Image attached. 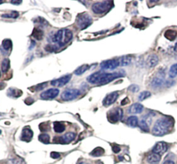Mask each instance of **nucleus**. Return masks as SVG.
<instances>
[{
  "label": "nucleus",
  "mask_w": 177,
  "mask_h": 164,
  "mask_svg": "<svg viewBox=\"0 0 177 164\" xmlns=\"http://www.w3.org/2000/svg\"><path fill=\"white\" fill-rule=\"evenodd\" d=\"M125 75V73L123 71L108 73V72L102 71H102H99L91 75L90 76L87 78V80L91 84L102 85L112 82L113 80L117 79V78L123 77Z\"/></svg>",
  "instance_id": "f257e3e1"
},
{
  "label": "nucleus",
  "mask_w": 177,
  "mask_h": 164,
  "mask_svg": "<svg viewBox=\"0 0 177 164\" xmlns=\"http://www.w3.org/2000/svg\"><path fill=\"white\" fill-rule=\"evenodd\" d=\"M173 122L170 118L163 117L158 119L152 129V133L154 135L161 137L170 132L172 127Z\"/></svg>",
  "instance_id": "f03ea898"
},
{
  "label": "nucleus",
  "mask_w": 177,
  "mask_h": 164,
  "mask_svg": "<svg viewBox=\"0 0 177 164\" xmlns=\"http://www.w3.org/2000/svg\"><path fill=\"white\" fill-rule=\"evenodd\" d=\"M73 38V33L69 29L64 28L58 31L53 37V42L58 43L59 46L62 47L67 44Z\"/></svg>",
  "instance_id": "7ed1b4c3"
},
{
  "label": "nucleus",
  "mask_w": 177,
  "mask_h": 164,
  "mask_svg": "<svg viewBox=\"0 0 177 164\" xmlns=\"http://www.w3.org/2000/svg\"><path fill=\"white\" fill-rule=\"evenodd\" d=\"M114 4L111 1H104L95 3L92 6V10L96 14H103L107 13L113 7Z\"/></svg>",
  "instance_id": "20e7f679"
},
{
  "label": "nucleus",
  "mask_w": 177,
  "mask_h": 164,
  "mask_svg": "<svg viewBox=\"0 0 177 164\" xmlns=\"http://www.w3.org/2000/svg\"><path fill=\"white\" fill-rule=\"evenodd\" d=\"M92 17L87 13H82L78 15L76 18V25L80 30H84L91 25L92 24Z\"/></svg>",
  "instance_id": "39448f33"
},
{
  "label": "nucleus",
  "mask_w": 177,
  "mask_h": 164,
  "mask_svg": "<svg viewBox=\"0 0 177 164\" xmlns=\"http://www.w3.org/2000/svg\"><path fill=\"white\" fill-rule=\"evenodd\" d=\"M123 117V111L120 108H114L107 112V119L111 123H116Z\"/></svg>",
  "instance_id": "423d86ee"
},
{
  "label": "nucleus",
  "mask_w": 177,
  "mask_h": 164,
  "mask_svg": "<svg viewBox=\"0 0 177 164\" xmlns=\"http://www.w3.org/2000/svg\"><path fill=\"white\" fill-rule=\"evenodd\" d=\"M80 95V91L78 89H67L62 93L61 98L64 101H72Z\"/></svg>",
  "instance_id": "0eeeda50"
},
{
  "label": "nucleus",
  "mask_w": 177,
  "mask_h": 164,
  "mask_svg": "<svg viewBox=\"0 0 177 164\" xmlns=\"http://www.w3.org/2000/svg\"><path fill=\"white\" fill-rule=\"evenodd\" d=\"M75 137V134L74 133H67L61 137H56L53 139V141L56 144H67L72 141Z\"/></svg>",
  "instance_id": "6e6552de"
},
{
  "label": "nucleus",
  "mask_w": 177,
  "mask_h": 164,
  "mask_svg": "<svg viewBox=\"0 0 177 164\" xmlns=\"http://www.w3.org/2000/svg\"><path fill=\"white\" fill-rule=\"evenodd\" d=\"M119 66V61L118 60H116V59L103 61L100 64V68L102 70H114L118 68Z\"/></svg>",
  "instance_id": "1a4fd4ad"
},
{
  "label": "nucleus",
  "mask_w": 177,
  "mask_h": 164,
  "mask_svg": "<svg viewBox=\"0 0 177 164\" xmlns=\"http://www.w3.org/2000/svg\"><path fill=\"white\" fill-rule=\"evenodd\" d=\"M60 90L57 88H50L40 94V97L44 100H51L55 99L59 95Z\"/></svg>",
  "instance_id": "9d476101"
},
{
  "label": "nucleus",
  "mask_w": 177,
  "mask_h": 164,
  "mask_svg": "<svg viewBox=\"0 0 177 164\" xmlns=\"http://www.w3.org/2000/svg\"><path fill=\"white\" fill-rule=\"evenodd\" d=\"M154 115H151L149 113L141 119L139 123V127L141 130L146 132V133H148L149 131V126H150V123L152 122V117Z\"/></svg>",
  "instance_id": "9b49d317"
},
{
  "label": "nucleus",
  "mask_w": 177,
  "mask_h": 164,
  "mask_svg": "<svg viewBox=\"0 0 177 164\" xmlns=\"http://www.w3.org/2000/svg\"><path fill=\"white\" fill-rule=\"evenodd\" d=\"M71 77H72L71 75H65V76L59 78V79L51 81V84L53 86L62 87L64 86V85H66L67 83L69 82V81L71 79Z\"/></svg>",
  "instance_id": "f8f14e48"
},
{
  "label": "nucleus",
  "mask_w": 177,
  "mask_h": 164,
  "mask_svg": "<svg viewBox=\"0 0 177 164\" xmlns=\"http://www.w3.org/2000/svg\"><path fill=\"white\" fill-rule=\"evenodd\" d=\"M165 79V72L163 71L158 72L156 76L152 81V86L153 88H159L163 85Z\"/></svg>",
  "instance_id": "ddd939ff"
},
{
  "label": "nucleus",
  "mask_w": 177,
  "mask_h": 164,
  "mask_svg": "<svg viewBox=\"0 0 177 164\" xmlns=\"http://www.w3.org/2000/svg\"><path fill=\"white\" fill-rule=\"evenodd\" d=\"M118 92H112L105 97L104 100L102 101L103 106L105 107H108L111 106V104H113L115 102L117 99L118 97Z\"/></svg>",
  "instance_id": "4468645a"
},
{
  "label": "nucleus",
  "mask_w": 177,
  "mask_h": 164,
  "mask_svg": "<svg viewBox=\"0 0 177 164\" xmlns=\"http://www.w3.org/2000/svg\"><path fill=\"white\" fill-rule=\"evenodd\" d=\"M167 150V145L165 142L160 141L156 144L152 149V152L155 154L162 155Z\"/></svg>",
  "instance_id": "2eb2a0df"
},
{
  "label": "nucleus",
  "mask_w": 177,
  "mask_h": 164,
  "mask_svg": "<svg viewBox=\"0 0 177 164\" xmlns=\"http://www.w3.org/2000/svg\"><path fill=\"white\" fill-rule=\"evenodd\" d=\"M33 136V132L29 127L24 128L21 134V140L26 142H30L31 141Z\"/></svg>",
  "instance_id": "dca6fc26"
},
{
  "label": "nucleus",
  "mask_w": 177,
  "mask_h": 164,
  "mask_svg": "<svg viewBox=\"0 0 177 164\" xmlns=\"http://www.w3.org/2000/svg\"><path fill=\"white\" fill-rule=\"evenodd\" d=\"M144 109V107L142 104H140L139 103H136L132 104L129 108V110H128V112L131 114H140L143 112Z\"/></svg>",
  "instance_id": "f3484780"
},
{
  "label": "nucleus",
  "mask_w": 177,
  "mask_h": 164,
  "mask_svg": "<svg viewBox=\"0 0 177 164\" xmlns=\"http://www.w3.org/2000/svg\"><path fill=\"white\" fill-rule=\"evenodd\" d=\"M159 57L155 54H152L147 59V64L150 68H153L155 66H156L159 63Z\"/></svg>",
  "instance_id": "a211bd4d"
},
{
  "label": "nucleus",
  "mask_w": 177,
  "mask_h": 164,
  "mask_svg": "<svg viewBox=\"0 0 177 164\" xmlns=\"http://www.w3.org/2000/svg\"><path fill=\"white\" fill-rule=\"evenodd\" d=\"M7 95H9L10 97H20V96L22 95V91L17 89L15 88H10L9 90H8Z\"/></svg>",
  "instance_id": "6ab92c4d"
},
{
  "label": "nucleus",
  "mask_w": 177,
  "mask_h": 164,
  "mask_svg": "<svg viewBox=\"0 0 177 164\" xmlns=\"http://www.w3.org/2000/svg\"><path fill=\"white\" fill-rule=\"evenodd\" d=\"M147 160H148V162L150 164H157L160 161V155L155 154V153H152L147 158Z\"/></svg>",
  "instance_id": "aec40b11"
},
{
  "label": "nucleus",
  "mask_w": 177,
  "mask_h": 164,
  "mask_svg": "<svg viewBox=\"0 0 177 164\" xmlns=\"http://www.w3.org/2000/svg\"><path fill=\"white\" fill-rule=\"evenodd\" d=\"M164 36L166 39L170 40V41H174L177 37V31L169 29L165 32Z\"/></svg>",
  "instance_id": "412c9836"
},
{
  "label": "nucleus",
  "mask_w": 177,
  "mask_h": 164,
  "mask_svg": "<svg viewBox=\"0 0 177 164\" xmlns=\"http://www.w3.org/2000/svg\"><path fill=\"white\" fill-rule=\"evenodd\" d=\"M118 61H119L120 66H126L129 65V64L132 63V57H131L130 55H125V56H123V57H122L121 58H120Z\"/></svg>",
  "instance_id": "4be33fe9"
},
{
  "label": "nucleus",
  "mask_w": 177,
  "mask_h": 164,
  "mask_svg": "<svg viewBox=\"0 0 177 164\" xmlns=\"http://www.w3.org/2000/svg\"><path fill=\"white\" fill-rule=\"evenodd\" d=\"M127 124L131 128H136L138 125V117L136 116H131L127 119Z\"/></svg>",
  "instance_id": "5701e85b"
},
{
  "label": "nucleus",
  "mask_w": 177,
  "mask_h": 164,
  "mask_svg": "<svg viewBox=\"0 0 177 164\" xmlns=\"http://www.w3.org/2000/svg\"><path fill=\"white\" fill-rule=\"evenodd\" d=\"M53 130L57 133H62L65 130V126L61 122H55L53 123Z\"/></svg>",
  "instance_id": "b1692460"
},
{
  "label": "nucleus",
  "mask_w": 177,
  "mask_h": 164,
  "mask_svg": "<svg viewBox=\"0 0 177 164\" xmlns=\"http://www.w3.org/2000/svg\"><path fill=\"white\" fill-rule=\"evenodd\" d=\"M32 36L37 40L42 39L44 36L43 31L39 28H35L32 33Z\"/></svg>",
  "instance_id": "393cba45"
},
{
  "label": "nucleus",
  "mask_w": 177,
  "mask_h": 164,
  "mask_svg": "<svg viewBox=\"0 0 177 164\" xmlns=\"http://www.w3.org/2000/svg\"><path fill=\"white\" fill-rule=\"evenodd\" d=\"M105 153V150L101 147H97L96 148L92 150L91 152L90 153V155H91L92 157H100L104 155Z\"/></svg>",
  "instance_id": "a878e982"
},
{
  "label": "nucleus",
  "mask_w": 177,
  "mask_h": 164,
  "mask_svg": "<svg viewBox=\"0 0 177 164\" xmlns=\"http://www.w3.org/2000/svg\"><path fill=\"white\" fill-rule=\"evenodd\" d=\"M89 66L88 64H83V65H82L81 66L78 67V68L75 70L74 71V73L76 75H83L84 72H86L87 70H89Z\"/></svg>",
  "instance_id": "bb28decb"
},
{
  "label": "nucleus",
  "mask_w": 177,
  "mask_h": 164,
  "mask_svg": "<svg viewBox=\"0 0 177 164\" xmlns=\"http://www.w3.org/2000/svg\"><path fill=\"white\" fill-rule=\"evenodd\" d=\"M10 68V60L9 59H4L2 62V71L3 73H6V72L9 71Z\"/></svg>",
  "instance_id": "cd10ccee"
},
{
  "label": "nucleus",
  "mask_w": 177,
  "mask_h": 164,
  "mask_svg": "<svg viewBox=\"0 0 177 164\" xmlns=\"http://www.w3.org/2000/svg\"><path fill=\"white\" fill-rule=\"evenodd\" d=\"M39 141L43 144H48L50 143V136L47 134H41L39 135Z\"/></svg>",
  "instance_id": "c85d7f7f"
},
{
  "label": "nucleus",
  "mask_w": 177,
  "mask_h": 164,
  "mask_svg": "<svg viewBox=\"0 0 177 164\" xmlns=\"http://www.w3.org/2000/svg\"><path fill=\"white\" fill-rule=\"evenodd\" d=\"M169 76L170 78H175L177 76V64H174L170 67Z\"/></svg>",
  "instance_id": "c756f323"
},
{
  "label": "nucleus",
  "mask_w": 177,
  "mask_h": 164,
  "mask_svg": "<svg viewBox=\"0 0 177 164\" xmlns=\"http://www.w3.org/2000/svg\"><path fill=\"white\" fill-rule=\"evenodd\" d=\"M2 47H3L5 50H9L11 49L13 47V43L11 40L8 39H4V41L2 42Z\"/></svg>",
  "instance_id": "7c9ffc66"
},
{
  "label": "nucleus",
  "mask_w": 177,
  "mask_h": 164,
  "mask_svg": "<svg viewBox=\"0 0 177 164\" xmlns=\"http://www.w3.org/2000/svg\"><path fill=\"white\" fill-rule=\"evenodd\" d=\"M9 164H26L25 161L21 157H15L13 158L9 161Z\"/></svg>",
  "instance_id": "2f4dec72"
},
{
  "label": "nucleus",
  "mask_w": 177,
  "mask_h": 164,
  "mask_svg": "<svg viewBox=\"0 0 177 164\" xmlns=\"http://www.w3.org/2000/svg\"><path fill=\"white\" fill-rule=\"evenodd\" d=\"M19 13L17 11H11L10 13H7V14H4L2 15V17L4 18H12L16 19L19 17Z\"/></svg>",
  "instance_id": "473e14b6"
},
{
  "label": "nucleus",
  "mask_w": 177,
  "mask_h": 164,
  "mask_svg": "<svg viewBox=\"0 0 177 164\" xmlns=\"http://www.w3.org/2000/svg\"><path fill=\"white\" fill-rule=\"evenodd\" d=\"M150 96H151L150 92H149V91H143V92L140 93L139 96H138V99H139V101H143L149 97Z\"/></svg>",
  "instance_id": "72a5a7b5"
},
{
  "label": "nucleus",
  "mask_w": 177,
  "mask_h": 164,
  "mask_svg": "<svg viewBox=\"0 0 177 164\" xmlns=\"http://www.w3.org/2000/svg\"><path fill=\"white\" fill-rule=\"evenodd\" d=\"M39 128L40 129V130L42 132L48 131L50 129V125H49V123H48V122H44V123H40Z\"/></svg>",
  "instance_id": "f704fd0d"
},
{
  "label": "nucleus",
  "mask_w": 177,
  "mask_h": 164,
  "mask_svg": "<svg viewBox=\"0 0 177 164\" xmlns=\"http://www.w3.org/2000/svg\"><path fill=\"white\" fill-rule=\"evenodd\" d=\"M139 86H138V85L137 84H133V85H131L129 86V88H127V90L129 91L131 93H137L138 92V90H139Z\"/></svg>",
  "instance_id": "c9c22d12"
},
{
  "label": "nucleus",
  "mask_w": 177,
  "mask_h": 164,
  "mask_svg": "<svg viewBox=\"0 0 177 164\" xmlns=\"http://www.w3.org/2000/svg\"><path fill=\"white\" fill-rule=\"evenodd\" d=\"M47 84H48L47 82H44V83H42V84H37L34 87V91H40L43 90L44 88H45L46 86H47Z\"/></svg>",
  "instance_id": "e433bc0d"
},
{
  "label": "nucleus",
  "mask_w": 177,
  "mask_h": 164,
  "mask_svg": "<svg viewBox=\"0 0 177 164\" xmlns=\"http://www.w3.org/2000/svg\"><path fill=\"white\" fill-rule=\"evenodd\" d=\"M44 49L46 51H47L48 53H53L56 51V46H53L51 44H48L45 46Z\"/></svg>",
  "instance_id": "4c0bfd02"
},
{
  "label": "nucleus",
  "mask_w": 177,
  "mask_h": 164,
  "mask_svg": "<svg viewBox=\"0 0 177 164\" xmlns=\"http://www.w3.org/2000/svg\"><path fill=\"white\" fill-rule=\"evenodd\" d=\"M51 157L55 159H59L60 157V154L57 152H52L51 153Z\"/></svg>",
  "instance_id": "58836bf2"
},
{
  "label": "nucleus",
  "mask_w": 177,
  "mask_h": 164,
  "mask_svg": "<svg viewBox=\"0 0 177 164\" xmlns=\"http://www.w3.org/2000/svg\"><path fill=\"white\" fill-rule=\"evenodd\" d=\"M121 148H120L119 146L118 145H114L112 146V150L114 153H118L120 151H121Z\"/></svg>",
  "instance_id": "ea45409f"
},
{
  "label": "nucleus",
  "mask_w": 177,
  "mask_h": 164,
  "mask_svg": "<svg viewBox=\"0 0 177 164\" xmlns=\"http://www.w3.org/2000/svg\"><path fill=\"white\" fill-rule=\"evenodd\" d=\"M24 101H25V103H26L27 105H30V104H32L33 103L34 100H33V99L32 98L29 97V98H27Z\"/></svg>",
  "instance_id": "a19ab883"
},
{
  "label": "nucleus",
  "mask_w": 177,
  "mask_h": 164,
  "mask_svg": "<svg viewBox=\"0 0 177 164\" xmlns=\"http://www.w3.org/2000/svg\"><path fill=\"white\" fill-rule=\"evenodd\" d=\"M129 99H128L127 97H125L123 100H122L121 101V105L122 106H125V105H126L127 104H129Z\"/></svg>",
  "instance_id": "79ce46f5"
},
{
  "label": "nucleus",
  "mask_w": 177,
  "mask_h": 164,
  "mask_svg": "<svg viewBox=\"0 0 177 164\" xmlns=\"http://www.w3.org/2000/svg\"><path fill=\"white\" fill-rule=\"evenodd\" d=\"M13 4H15V5H19V4H20L21 2H22V1H11L10 2Z\"/></svg>",
  "instance_id": "37998d69"
},
{
  "label": "nucleus",
  "mask_w": 177,
  "mask_h": 164,
  "mask_svg": "<svg viewBox=\"0 0 177 164\" xmlns=\"http://www.w3.org/2000/svg\"><path fill=\"white\" fill-rule=\"evenodd\" d=\"M163 164H175V163H174V161H171V160H167V161H165L164 163H163Z\"/></svg>",
  "instance_id": "c03bdc74"
},
{
  "label": "nucleus",
  "mask_w": 177,
  "mask_h": 164,
  "mask_svg": "<svg viewBox=\"0 0 177 164\" xmlns=\"http://www.w3.org/2000/svg\"><path fill=\"white\" fill-rule=\"evenodd\" d=\"M35 42L34 41H32L31 42V45L30 46V48H29V50H32L33 48L35 47Z\"/></svg>",
  "instance_id": "a18cd8bd"
},
{
  "label": "nucleus",
  "mask_w": 177,
  "mask_h": 164,
  "mask_svg": "<svg viewBox=\"0 0 177 164\" xmlns=\"http://www.w3.org/2000/svg\"><path fill=\"white\" fill-rule=\"evenodd\" d=\"M174 51H175L176 53H177V42H176V43L175 44V45H174Z\"/></svg>",
  "instance_id": "49530a36"
},
{
  "label": "nucleus",
  "mask_w": 177,
  "mask_h": 164,
  "mask_svg": "<svg viewBox=\"0 0 177 164\" xmlns=\"http://www.w3.org/2000/svg\"><path fill=\"white\" fill-rule=\"evenodd\" d=\"M78 164H88V163H87L85 162H80V163H78Z\"/></svg>",
  "instance_id": "de8ad7c7"
},
{
  "label": "nucleus",
  "mask_w": 177,
  "mask_h": 164,
  "mask_svg": "<svg viewBox=\"0 0 177 164\" xmlns=\"http://www.w3.org/2000/svg\"><path fill=\"white\" fill-rule=\"evenodd\" d=\"M2 3H3V2H2V1H0V4H2Z\"/></svg>",
  "instance_id": "09e8293b"
},
{
  "label": "nucleus",
  "mask_w": 177,
  "mask_h": 164,
  "mask_svg": "<svg viewBox=\"0 0 177 164\" xmlns=\"http://www.w3.org/2000/svg\"><path fill=\"white\" fill-rule=\"evenodd\" d=\"M2 134V130H0V134Z\"/></svg>",
  "instance_id": "8fccbe9b"
},
{
  "label": "nucleus",
  "mask_w": 177,
  "mask_h": 164,
  "mask_svg": "<svg viewBox=\"0 0 177 164\" xmlns=\"http://www.w3.org/2000/svg\"><path fill=\"white\" fill-rule=\"evenodd\" d=\"M0 77H1V73H0Z\"/></svg>",
  "instance_id": "3c124183"
}]
</instances>
